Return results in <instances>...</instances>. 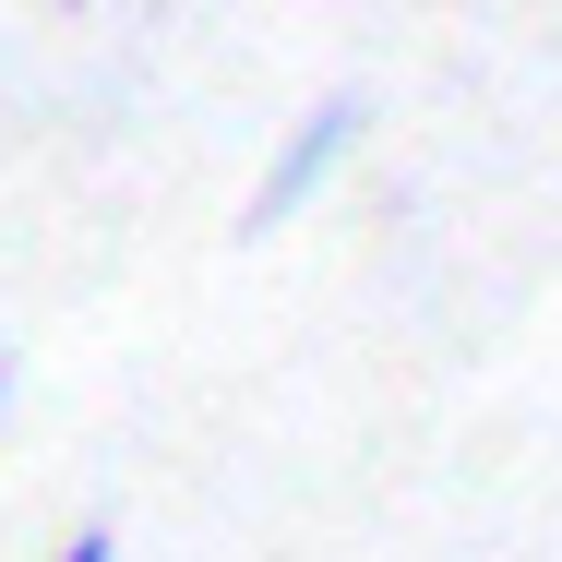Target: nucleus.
<instances>
[{
  "label": "nucleus",
  "mask_w": 562,
  "mask_h": 562,
  "mask_svg": "<svg viewBox=\"0 0 562 562\" xmlns=\"http://www.w3.org/2000/svg\"><path fill=\"white\" fill-rule=\"evenodd\" d=\"M359 144H371V97H347V85H336V97H312V109H300L288 132H276V156H263V180H251L239 227L263 239V227L312 216V204H324V192L347 180V156H359Z\"/></svg>",
  "instance_id": "f257e3e1"
},
{
  "label": "nucleus",
  "mask_w": 562,
  "mask_h": 562,
  "mask_svg": "<svg viewBox=\"0 0 562 562\" xmlns=\"http://www.w3.org/2000/svg\"><path fill=\"white\" fill-rule=\"evenodd\" d=\"M48 562H120V539H109V527H72V539H60Z\"/></svg>",
  "instance_id": "f03ea898"
},
{
  "label": "nucleus",
  "mask_w": 562,
  "mask_h": 562,
  "mask_svg": "<svg viewBox=\"0 0 562 562\" xmlns=\"http://www.w3.org/2000/svg\"><path fill=\"white\" fill-rule=\"evenodd\" d=\"M0 419H12V359H0Z\"/></svg>",
  "instance_id": "7ed1b4c3"
}]
</instances>
